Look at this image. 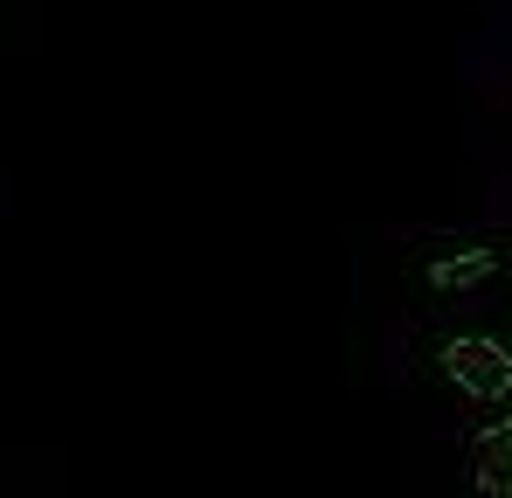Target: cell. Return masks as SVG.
I'll list each match as a JSON object with an SVG mask.
<instances>
[{
  "label": "cell",
  "instance_id": "6da1fadb",
  "mask_svg": "<svg viewBox=\"0 0 512 498\" xmlns=\"http://www.w3.org/2000/svg\"><path fill=\"white\" fill-rule=\"evenodd\" d=\"M443 367H450V381L464 388V395H512V360L506 346H492V339H450L443 346Z\"/></svg>",
  "mask_w": 512,
  "mask_h": 498
},
{
  "label": "cell",
  "instance_id": "7a4b0ae2",
  "mask_svg": "<svg viewBox=\"0 0 512 498\" xmlns=\"http://www.w3.org/2000/svg\"><path fill=\"white\" fill-rule=\"evenodd\" d=\"M478 492L512 498V422H499V429L478 443Z\"/></svg>",
  "mask_w": 512,
  "mask_h": 498
},
{
  "label": "cell",
  "instance_id": "3957f363",
  "mask_svg": "<svg viewBox=\"0 0 512 498\" xmlns=\"http://www.w3.org/2000/svg\"><path fill=\"white\" fill-rule=\"evenodd\" d=\"M478 277H492V249H471V256H450V263L429 270L436 291H464V284H478Z\"/></svg>",
  "mask_w": 512,
  "mask_h": 498
}]
</instances>
